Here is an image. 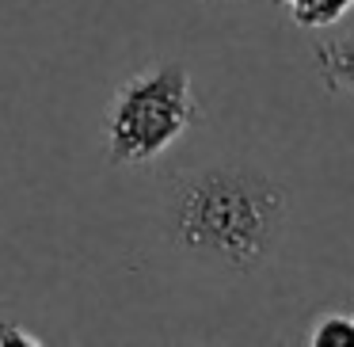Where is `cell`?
<instances>
[{
    "label": "cell",
    "instance_id": "1",
    "mask_svg": "<svg viewBox=\"0 0 354 347\" xmlns=\"http://www.w3.org/2000/svg\"><path fill=\"white\" fill-rule=\"evenodd\" d=\"M286 229V195L244 164H214L179 176L168 195V233L187 256L236 275L259 271Z\"/></svg>",
    "mask_w": 354,
    "mask_h": 347
},
{
    "label": "cell",
    "instance_id": "2",
    "mask_svg": "<svg viewBox=\"0 0 354 347\" xmlns=\"http://www.w3.org/2000/svg\"><path fill=\"white\" fill-rule=\"evenodd\" d=\"M198 123L191 73L179 62L149 65L118 84L107 107V161L153 164Z\"/></svg>",
    "mask_w": 354,
    "mask_h": 347
},
{
    "label": "cell",
    "instance_id": "3",
    "mask_svg": "<svg viewBox=\"0 0 354 347\" xmlns=\"http://www.w3.org/2000/svg\"><path fill=\"white\" fill-rule=\"evenodd\" d=\"M316 77L328 92H354V31L316 46Z\"/></svg>",
    "mask_w": 354,
    "mask_h": 347
},
{
    "label": "cell",
    "instance_id": "4",
    "mask_svg": "<svg viewBox=\"0 0 354 347\" xmlns=\"http://www.w3.org/2000/svg\"><path fill=\"white\" fill-rule=\"evenodd\" d=\"M290 19L305 31H320V27H335L343 16H351L354 0H278Z\"/></svg>",
    "mask_w": 354,
    "mask_h": 347
},
{
    "label": "cell",
    "instance_id": "5",
    "mask_svg": "<svg viewBox=\"0 0 354 347\" xmlns=\"http://www.w3.org/2000/svg\"><path fill=\"white\" fill-rule=\"evenodd\" d=\"M308 344L313 347H354V313L346 309H331L308 328Z\"/></svg>",
    "mask_w": 354,
    "mask_h": 347
},
{
    "label": "cell",
    "instance_id": "6",
    "mask_svg": "<svg viewBox=\"0 0 354 347\" xmlns=\"http://www.w3.org/2000/svg\"><path fill=\"white\" fill-rule=\"evenodd\" d=\"M8 344H16V347H39L42 339L31 336V332H24L19 324H12V321H0V347H8Z\"/></svg>",
    "mask_w": 354,
    "mask_h": 347
}]
</instances>
